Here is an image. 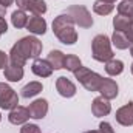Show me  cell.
Wrapping results in <instances>:
<instances>
[{
  "mask_svg": "<svg viewBox=\"0 0 133 133\" xmlns=\"http://www.w3.org/2000/svg\"><path fill=\"white\" fill-rule=\"evenodd\" d=\"M30 116L33 119H43L48 113V101L46 99H36L28 105Z\"/></svg>",
  "mask_w": 133,
  "mask_h": 133,
  "instance_id": "4fadbf2b",
  "label": "cell"
},
{
  "mask_svg": "<svg viewBox=\"0 0 133 133\" xmlns=\"http://www.w3.org/2000/svg\"><path fill=\"white\" fill-rule=\"evenodd\" d=\"M42 42L34 37V36H26L22 37L20 40H17L11 51H9V64L19 66H25L28 59H37L42 53Z\"/></svg>",
  "mask_w": 133,
  "mask_h": 133,
  "instance_id": "6da1fadb",
  "label": "cell"
},
{
  "mask_svg": "<svg viewBox=\"0 0 133 133\" xmlns=\"http://www.w3.org/2000/svg\"><path fill=\"white\" fill-rule=\"evenodd\" d=\"M99 93L101 96H104L105 99H115L119 93V87L116 84V81L110 79V77H104L102 82H101V87H99Z\"/></svg>",
  "mask_w": 133,
  "mask_h": 133,
  "instance_id": "30bf717a",
  "label": "cell"
},
{
  "mask_svg": "<svg viewBox=\"0 0 133 133\" xmlns=\"http://www.w3.org/2000/svg\"><path fill=\"white\" fill-rule=\"evenodd\" d=\"M91 56L98 62H108L113 59V50H111V40L105 34H98L91 40Z\"/></svg>",
  "mask_w": 133,
  "mask_h": 133,
  "instance_id": "3957f363",
  "label": "cell"
},
{
  "mask_svg": "<svg viewBox=\"0 0 133 133\" xmlns=\"http://www.w3.org/2000/svg\"><path fill=\"white\" fill-rule=\"evenodd\" d=\"M23 74H25L23 66L14 65V64H8V65L5 66V70H3V76L9 82H19V81H22Z\"/></svg>",
  "mask_w": 133,
  "mask_h": 133,
  "instance_id": "2e32d148",
  "label": "cell"
},
{
  "mask_svg": "<svg viewBox=\"0 0 133 133\" xmlns=\"http://www.w3.org/2000/svg\"><path fill=\"white\" fill-rule=\"evenodd\" d=\"M66 14L71 17V20L74 22V25L81 26V28H91L93 26V17L90 14V11L82 6V5H71L66 8Z\"/></svg>",
  "mask_w": 133,
  "mask_h": 133,
  "instance_id": "5b68a950",
  "label": "cell"
},
{
  "mask_svg": "<svg viewBox=\"0 0 133 133\" xmlns=\"http://www.w3.org/2000/svg\"><path fill=\"white\" fill-rule=\"evenodd\" d=\"M125 36H127L129 42H130V43H133V22H132V25L129 26V30L125 31Z\"/></svg>",
  "mask_w": 133,
  "mask_h": 133,
  "instance_id": "f1b7e54d",
  "label": "cell"
},
{
  "mask_svg": "<svg viewBox=\"0 0 133 133\" xmlns=\"http://www.w3.org/2000/svg\"><path fill=\"white\" fill-rule=\"evenodd\" d=\"M118 14L132 17V14H133V0H122V2L118 5Z\"/></svg>",
  "mask_w": 133,
  "mask_h": 133,
  "instance_id": "d4e9b609",
  "label": "cell"
},
{
  "mask_svg": "<svg viewBox=\"0 0 133 133\" xmlns=\"http://www.w3.org/2000/svg\"><path fill=\"white\" fill-rule=\"evenodd\" d=\"M130 54H132V57H133V43L130 45Z\"/></svg>",
  "mask_w": 133,
  "mask_h": 133,
  "instance_id": "d6a6232c",
  "label": "cell"
},
{
  "mask_svg": "<svg viewBox=\"0 0 133 133\" xmlns=\"http://www.w3.org/2000/svg\"><path fill=\"white\" fill-rule=\"evenodd\" d=\"M56 90L62 98H73L76 95V85L65 76L56 79Z\"/></svg>",
  "mask_w": 133,
  "mask_h": 133,
  "instance_id": "8fae6325",
  "label": "cell"
},
{
  "mask_svg": "<svg viewBox=\"0 0 133 133\" xmlns=\"http://www.w3.org/2000/svg\"><path fill=\"white\" fill-rule=\"evenodd\" d=\"M19 105V96L16 90L6 82H0V108L12 110Z\"/></svg>",
  "mask_w": 133,
  "mask_h": 133,
  "instance_id": "8992f818",
  "label": "cell"
},
{
  "mask_svg": "<svg viewBox=\"0 0 133 133\" xmlns=\"http://www.w3.org/2000/svg\"><path fill=\"white\" fill-rule=\"evenodd\" d=\"M104 2H107V3H115L116 0H104Z\"/></svg>",
  "mask_w": 133,
  "mask_h": 133,
  "instance_id": "836d02e7",
  "label": "cell"
},
{
  "mask_svg": "<svg viewBox=\"0 0 133 133\" xmlns=\"http://www.w3.org/2000/svg\"><path fill=\"white\" fill-rule=\"evenodd\" d=\"M20 133H42V132H40L37 124H23L22 129H20Z\"/></svg>",
  "mask_w": 133,
  "mask_h": 133,
  "instance_id": "484cf974",
  "label": "cell"
},
{
  "mask_svg": "<svg viewBox=\"0 0 133 133\" xmlns=\"http://www.w3.org/2000/svg\"><path fill=\"white\" fill-rule=\"evenodd\" d=\"M110 111H111V104H110L108 99H105L104 96H98V98L93 99V102H91V113L96 118L107 116Z\"/></svg>",
  "mask_w": 133,
  "mask_h": 133,
  "instance_id": "7c38bea8",
  "label": "cell"
},
{
  "mask_svg": "<svg viewBox=\"0 0 133 133\" xmlns=\"http://www.w3.org/2000/svg\"><path fill=\"white\" fill-rule=\"evenodd\" d=\"M0 121H2V113H0Z\"/></svg>",
  "mask_w": 133,
  "mask_h": 133,
  "instance_id": "8d00e7d4",
  "label": "cell"
},
{
  "mask_svg": "<svg viewBox=\"0 0 133 133\" xmlns=\"http://www.w3.org/2000/svg\"><path fill=\"white\" fill-rule=\"evenodd\" d=\"M105 71L108 76H119L124 71V62L119 59H110L105 62Z\"/></svg>",
  "mask_w": 133,
  "mask_h": 133,
  "instance_id": "44dd1931",
  "label": "cell"
},
{
  "mask_svg": "<svg viewBox=\"0 0 133 133\" xmlns=\"http://www.w3.org/2000/svg\"><path fill=\"white\" fill-rule=\"evenodd\" d=\"M130 70H132V74H133V64H132V66H130Z\"/></svg>",
  "mask_w": 133,
  "mask_h": 133,
  "instance_id": "e575fe53",
  "label": "cell"
},
{
  "mask_svg": "<svg viewBox=\"0 0 133 133\" xmlns=\"http://www.w3.org/2000/svg\"><path fill=\"white\" fill-rule=\"evenodd\" d=\"M8 61H9L8 54H6L5 51L0 50V70H5V66L8 65Z\"/></svg>",
  "mask_w": 133,
  "mask_h": 133,
  "instance_id": "83f0119b",
  "label": "cell"
},
{
  "mask_svg": "<svg viewBox=\"0 0 133 133\" xmlns=\"http://www.w3.org/2000/svg\"><path fill=\"white\" fill-rule=\"evenodd\" d=\"M28 19H30V17H28L26 12L22 11V9H17V11H14V12L11 14V23H12V26L17 28V30H20V28H26Z\"/></svg>",
  "mask_w": 133,
  "mask_h": 133,
  "instance_id": "ffe728a7",
  "label": "cell"
},
{
  "mask_svg": "<svg viewBox=\"0 0 133 133\" xmlns=\"http://www.w3.org/2000/svg\"><path fill=\"white\" fill-rule=\"evenodd\" d=\"M19 9L28 11L34 16H42L46 12V3L45 0H16Z\"/></svg>",
  "mask_w": 133,
  "mask_h": 133,
  "instance_id": "52a82bcc",
  "label": "cell"
},
{
  "mask_svg": "<svg viewBox=\"0 0 133 133\" xmlns=\"http://www.w3.org/2000/svg\"><path fill=\"white\" fill-rule=\"evenodd\" d=\"M93 11L99 16H108L113 11V3H107L104 0H96L93 3Z\"/></svg>",
  "mask_w": 133,
  "mask_h": 133,
  "instance_id": "cb8c5ba5",
  "label": "cell"
},
{
  "mask_svg": "<svg viewBox=\"0 0 133 133\" xmlns=\"http://www.w3.org/2000/svg\"><path fill=\"white\" fill-rule=\"evenodd\" d=\"M31 71L39 77H50L53 74V66L50 65V62L46 59H34L33 65H31Z\"/></svg>",
  "mask_w": 133,
  "mask_h": 133,
  "instance_id": "9a60e30c",
  "label": "cell"
},
{
  "mask_svg": "<svg viewBox=\"0 0 133 133\" xmlns=\"http://www.w3.org/2000/svg\"><path fill=\"white\" fill-rule=\"evenodd\" d=\"M81 66H82V62H81V59H79L76 54H66L65 56V62H64V68H65V70L74 73V71L79 70Z\"/></svg>",
  "mask_w": 133,
  "mask_h": 133,
  "instance_id": "603a6c76",
  "label": "cell"
},
{
  "mask_svg": "<svg viewBox=\"0 0 133 133\" xmlns=\"http://www.w3.org/2000/svg\"><path fill=\"white\" fill-rule=\"evenodd\" d=\"M53 33L59 39V42L65 45H74L77 42V31L74 28V22L68 14H59L53 20Z\"/></svg>",
  "mask_w": 133,
  "mask_h": 133,
  "instance_id": "7a4b0ae2",
  "label": "cell"
},
{
  "mask_svg": "<svg viewBox=\"0 0 133 133\" xmlns=\"http://www.w3.org/2000/svg\"><path fill=\"white\" fill-rule=\"evenodd\" d=\"M130 20H132V22H133V14H132V17H130Z\"/></svg>",
  "mask_w": 133,
  "mask_h": 133,
  "instance_id": "d590c367",
  "label": "cell"
},
{
  "mask_svg": "<svg viewBox=\"0 0 133 133\" xmlns=\"http://www.w3.org/2000/svg\"><path fill=\"white\" fill-rule=\"evenodd\" d=\"M42 88H43V85H42V82H37V81H33V82H30V84H26L20 91H22V96L23 98H26V99H30V98H34V96H37L40 91H42Z\"/></svg>",
  "mask_w": 133,
  "mask_h": 133,
  "instance_id": "d6986e66",
  "label": "cell"
},
{
  "mask_svg": "<svg viewBox=\"0 0 133 133\" xmlns=\"http://www.w3.org/2000/svg\"><path fill=\"white\" fill-rule=\"evenodd\" d=\"M0 36H2V33H0Z\"/></svg>",
  "mask_w": 133,
  "mask_h": 133,
  "instance_id": "74e56055",
  "label": "cell"
},
{
  "mask_svg": "<svg viewBox=\"0 0 133 133\" xmlns=\"http://www.w3.org/2000/svg\"><path fill=\"white\" fill-rule=\"evenodd\" d=\"M130 25H132V20L127 16L118 14L116 17H113V26H115L116 31H127Z\"/></svg>",
  "mask_w": 133,
  "mask_h": 133,
  "instance_id": "7402d4cb",
  "label": "cell"
},
{
  "mask_svg": "<svg viewBox=\"0 0 133 133\" xmlns=\"http://www.w3.org/2000/svg\"><path fill=\"white\" fill-rule=\"evenodd\" d=\"M74 77L82 84V87L88 91H99L101 82H102V76L98 74L96 71H91L87 66H81L79 70L74 71Z\"/></svg>",
  "mask_w": 133,
  "mask_h": 133,
  "instance_id": "277c9868",
  "label": "cell"
},
{
  "mask_svg": "<svg viewBox=\"0 0 133 133\" xmlns=\"http://www.w3.org/2000/svg\"><path fill=\"white\" fill-rule=\"evenodd\" d=\"M99 133H115L113 130V127H111V124L110 122H107V121H104V122H101L99 124Z\"/></svg>",
  "mask_w": 133,
  "mask_h": 133,
  "instance_id": "4316f807",
  "label": "cell"
},
{
  "mask_svg": "<svg viewBox=\"0 0 133 133\" xmlns=\"http://www.w3.org/2000/svg\"><path fill=\"white\" fill-rule=\"evenodd\" d=\"M5 14H6V8H5L3 5H0V19H3Z\"/></svg>",
  "mask_w": 133,
  "mask_h": 133,
  "instance_id": "4dcf8cb0",
  "label": "cell"
},
{
  "mask_svg": "<svg viewBox=\"0 0 133 133\" xmlns=\"http://www.w3.org/2000/svg\"><path fill=\"white\" fill-rule=\"evenodd\" d=\"M111 43L118 48V50H127V48H130V42H129V39H127V36H125V31H116L115 30V33L111 36Z\"/></svg>",
  "mask_w": 133,
  "mask_h": 133,
  "instance_id": "ac0fdd59",
  "label": "cell"
},
{
  "mask_svg": "<svg viewBox=\"0 0 133 133\" xmlns=\"http://www.w3.org/2000/svg\"><path fill=\"white\" fill-rule=\"evenodd\" d=\"M84 133H99L98 130H87V132H84Z\"/></svg>",
  "mask_w": 133,
  "mask_h": 133,
  "instance_id": "1f68e13d",
  "label": "cell"
},
{
  "mask_svg": "<svg viewBox=\"0 0 133 133\" xmlns=\"http://www.w3.org/2000/svg\"><path fill=\"white\" fill-rule=\"evenodd\" d=\"M14 2H16V0H0V5H3L5 8H8V6H11Z\"/></svg>",
  "mask_w": 133,
  "mask_h": 133,
  "instance_id": "f546056e",
  "label": "cell"
},
{
  "mask_svg": "<svg viewBox=\"0 0 133 133\" xmlns=\"http://www.w3.org/2000/svg\"><path fill=\"white\" fill-rule=\"evenodd\" d=\"M30 111H28V107H22V105H17L16 108L9 110V115H8V121L14 125H23L26 124V121L30 119Z\"/></svg>",
  "mask_w": 133,
  "mask_h": 133,
  "instance_id": "9c48e42d",
  "label": "cell"
},
{
  "mask_svg": "<svg viewBox=\"0 0 133 133\" xmlns=\"http://www.w3.org/2000/svg\"><path fill=\"white\" fill-rule=\"evenodd\" d=\"M115 118H116V122L124 125V127L133 125V101H130L125 105H122L121 108H118Z\"/></svg>",
  "mask_w": 133,
  "mask_h": 133,
  "instance_id": "ba28073f",
  "label": "cell"
},
{
  "mask_svg": "<svg viewBox=\"0 0 133 133\" xmlns=\"http://www.w3.org/2000/svg\"><path fill=\"white\" fill-rule=\"evenodd\" d=\"M26 30L34 36H42L46 33V20L42 16H31L26 23Z\"/></svg>",
  "mask_w": 133,
  "mask_h": 133,
  "instance_id": "5bb4252c",
  "label": "cell"
},
{
  "mask_svg": "<svg viewBox=\"0 0 133 133\" xmlns=\"http://www.w3.org/2000/svg\"><path fill=\"white\" fill-rule=\"evenodd\" d=\"M46 61L50 62V65L53 66V70H62L64 62H65V54L61 50H51Z\"/></svg>",
  "mask_w": 133,
  "mask_h": 133,
  "instance_id": "e0dca14e",
  "label": "cell"
}]
</instances>
